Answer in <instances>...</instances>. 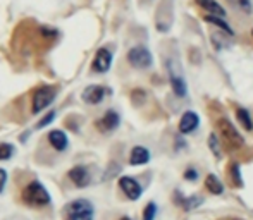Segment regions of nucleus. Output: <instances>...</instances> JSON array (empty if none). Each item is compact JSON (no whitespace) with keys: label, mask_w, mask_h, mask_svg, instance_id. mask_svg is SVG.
<instances>
[{"label":"nucleus","mask_w":253,"mask_h":220,"mask_svg":"<svg viewBox=\"0 0 253 220\" xmlns=\"http://www.w3.org/2000/svg\"><path fill=\"white\" fill-rule=\"evenodd\" d=\"M197 3L205 12H209L210 16H219V17L226 16V9L217 0H197Z\"/></svg>","instance_id":"nucleus-15"},{"label":"nucleus","mask_w":253,"mask_h":220,"mask_svg":"<svg viewBox=\"0 0 253 220\" xmlns=\"http://www.w3.org/2000/svg\"><path fill=\"white\" fill-rule=\"evenodd\" d=\"M209 147H210V150L213 151V155H215L217 158H220V145H219V140H217L215 134H210V138H209Z\"/></svg>","instance_id":"nucleus-23"},{"label":"nucleus","mask_w":253,"mask_h":220,"mask_svg":"<svg viewBox=\"0 0 253 220\" xmlns=\"http://www.w3.org/2000/svg\"><path fill=\"white\" fill-rule=\"evenodd\" d=\"M176 201L179 203V207L183 208V210L190 212V210H195V208H198L200 205L203 203V198L202 196H190V198H181L179 193L176 194Z\"/></svg>","instance_id":"nucleus-16"},{"label":"nucleus","mask_w":253,"mask_h":220,"mask_svg":"<svg viewBox=\"0 0 253 220\" xmlns=\"http://www.w3.org/2000/svg\"><path fill=\"white\" fill-rule=\"evenodd\" d=\"M155 217H157V205L150 201L143 210V220H155Z\"/></svg>","instance_id":"nucleus-21"},{"label":"nucleus","mask_w":253,"mask_h":220,"mask_svg":"<svg viewBox=\"0 0 253 220\" xmlns=\"http://www.w3.org/2000/svg\"><path fill=\"white\" fill-rule=\"evenodd\" d=\"M5 184H7V172L3 169H0V193L3 191Z\"/></svg>","instance_id":"nucleus-27"},{"label":"nucleus","mask_w":253,"mask_h":220,"mask_svg":"<svg viewBox=\"0 0 253 220\" xmlns=\"http://www.w3.org/2000/svg\"><path fill=\"white\" fill-rule=\"evenodd\" d=\"M184 179H188V181H197L198 179V170L193 169V167L186 169V172H184Z\"/></svg>","instance_id":"nucleus-25"},{"label":"nucleus","mask_w":253,"mask_h":220,"mask_svg":"<svg viewBox=\"0 0 253 220\" xmlns=\"http://www.w3.org/2000/svg\"><path fill=\"white\" fill-rule=\"evenodd\" d=\"M167 73H169V81H170V88H172L174 95L179 98H184L188 95V86L186 81H184L183 71H181V66L176 59L169 60L167 62Z\"/></svg>","instance_id":"nucleus-3"},{"label":"nucleus","mask_w":253,"mask_h":220,"mask_svg":"<svg viewBox=\"0 0 253 220\" xmlns=\"http://www.w3.org/2000/svg\"><path fill=\"white\" fill-rule=\"evenodd\" d=\"M233 2H236L238 5H240L241 9H245V10H247V12H250V10H252L250 0H233Z\"/></svg>","instance_id":"nucleus-26"},{"label":"nucleus","mask_w":253,"mask_h":220,"mask_svg":"<svg viewBox=\"0 0 253 220\" xmlns=\"http://www.w3.org/2000/svg\"><path fill=\"white\" fill-rule=\"evenodd\" d=\"M121 124V117L116 110H107L105 113L97 120V129L102 133H110V131L117 129Z\"/></svg>","instance_id":"nucleus-10"},{"label":"nucleus","mask_w":253,"mask_h":220,"mask_svg":"<svg viewBox=\"0 0 253 220\" xmlns=\"http://www.w3.org/2000/svg\"><path fill=\"white\" fill-rule=\"evenodd\" d=\"M127 62L133 67H136V69H148L152 66L153 59L148 48L138 45V47H133L127 52Z\"/></svg>","instance_id":"nucleus-6"},{"label":"nucleus","mask_w":253,"mask_h":220,"mask_svg":"<svg viewBox=\"0 0 253 220\" xmlns=\"http://www.w3.org/2000/svg\"><path fill=\"white\" fill-rule=\"evenodd\" d=\"M23 201L28 207L33 208H40V207H47L52 203V198L48 194V191L45 189V186L38 181H31L26 187L23 189Z\"/></svg>","instance_id":"nucleus-1"},{"label":"nucleus","mask_w":253,"mask_h":220,"mask_svg":"<svg viewBox=\"0 0 253 220\" xmlns=\"http://www.w3.org/2000/svg\"><path fill=\"white\" fill-rule=\"evenodd\" d=\"M57 90L53 86H40L33 95V104H31V109H33V113L42 112L43 109H47L48 105L55 100Z\"/></svg>","instance_id":"nucleus-4"},{"label":"nucleus","mask_w":253,"mask_h":220,"mask_svg":"<svg viewBox=\"0 0 253 220\" xmlns=\"http://www.w3.org/2000/svg\"><path fill=\"white\" fill-rule=\"evenodd\" d=\"M48 141L57 151H64L69 147V140H67V134L60 129H53L48 133Z\"/></svg>","instance_id":"nucleus-13"},{"label":"nucleus","mask_w":253,"mask_h":220,"mask_svg":"<svg viewBox=\"0 0 253 220\" xmlns=\"http://www.w3.org/2000/svg\"><path fill=\"white\" fill-rule=\"evenodd\" d=\"M14 155V147L9 143H0V160H9Z\"/></svg>","instance_id":"nucleus-20"},{"label":"nucleus","mask_w":253,"mask_h":220,"mask_svg":"<svg viewBox=\"0 0 253 220\" xmlns=\"http://www.w3.org/2000/svg\"><path fill=\"white\" fill-rule=\"evenodd\" d=\"M119 220H131V219H129V217H121Z\"/></svg>","instance_id":"nucleus-28"},{"label":"nucleus","mask_w":253,"mask_h":220,"mask_svg":"<svg viewBox=\"0 0 253 220\" xmlns=\"http://www.w3.org/2000/svg\"><path fill=\"white\" fill-rule=\"evenodd\" d=\"M217 127H219L220 134H222L224 141H226L227 145H231L233 148H241V147H243V143H245L243 136L238 133V129L227 119H219V120H217Z\"/></svg>","instance_id":"nucleus-5"},{"label":"nucleus","mask_w":253,"mask_h":220,"mask_svg":"<svg viewBox=\"0 0 253 220\" xmlns=\"http://www.w3.org/2000/svg\"><path fill=\"white\" fill-rule=\"evenodd\" d=\"M198 124H200V117H198V113L191 112V110L190 112H184L183 117L179 119V131L183 134H190L197 129Z\"/></svg>","instance_id":"nucleus-12"},{"label":"nucleus","mask_w":253,"mask_h":220,"mask_svg":"<svg viewBox=\"0 0 253 220\" xmlns=\"http://www.w3.org/2000/svg\"><path fill=\"white\" fill-rule=\"evenodd\" d=\"M150 162V151L145 147H134L129 155V164L131 165H145Z\"/></svg>","instance_id":"nucleus-14"},{"label":"nucleus","mask_w":253,"mask_h":220,"mask_svg":"<svg viewBox=\"0 0 253 220\" xmlns=\"http://www.w3.org/2000/svg\"><path fill=\"white\" fill-rule=\"evenodd\" d=\"M231 177H233L234 186H243V181H241V172H240V164L231 165Z\"/></svg>","instance_id":"nucleus-22"},{"label":"nucleus","mask_w":253,"mask_h":220,"mask_svg":"<svg viewBox=\"0 0 253 220\" xmlns=\"http://www.w3.org/2000/svg\"><path fill=\"white\" fill-rule=\"evenodd\" d=\"M119 187L123 189V193L126 194L129 200L136 201L141 198V193H143V189H141L140 183H138L136 179H133V177L129 176H123L119 179Z\"/></svg>","instance_id":"nucleus-7"},{"label":"nucleus","mask_w":253,"mask_h":220,"mask_svg":"<svg viewBox=\"0 0 253 220\" xmlns=\"http://www.w3.org/2000/svg\"><path fill=\"white\" fill-rule=\"evenodd\" d=\"M53 119H55V112H48L47 115L43 117V119L40 120V122H38V127H40V129H43V127H47L48 124H52L53 122Z\"/></svg>","instance_id":"nucleus-24"},{"label":"nucleus","mask_w":253,"mask_h":220,"mask_svg":"<svg viewBox=\"0 0 253 220\" xmlns=\"http://www.w3.org/2000/svg\"><path fill=\"white\" fill-rule=\"evenodd\" d=\"M205 187L212 194H215V196H219V194L224 193V184L220 183L219 177L213 176V174H209V176L205 177Z\"/></svg>","instance_id":"nucleus-17"},{"label":"nucleus","mask_w":253,"mask_h":220,"mask_svg":"<svg viewBox=\"0 0 253 220\" xmlns=\"http://www.w3.org/2000/svg\"><path fill=\"white\" fill-rule=\"evenodd\" d=\"M252 35H253V30H252Z\"/></svg>","instance_id":"nucleus-30"},{"label":"nucleus","mask_w":253,"mask_h":220,"mask_svg":"<svg viewBox=\"0 0 253 220\" xmlns=\"http://www.w3.org/2000/svg\"><path fill=\"white\" fill-rule=\"evenodd\" d=\"M203 19H205L207 23H210V24H213V26H217L219 30L226 31V33H227V35H231V37L234 35L233 28H231L229 24H227L226 21H224V17H219V16H205Z\"/></svg>","instance_id":"nucleus-19"},{"label":"nucleus","mask_w":253,"mask_h":220,"mask_svg":"<svg viewBox=\"0 0 253 220\" xmlns=\"http://www.w3.org/2000/svg\"><path fill=\"white\" fill-rule=\"evenodd\" d=\"M66 219L67 220H93L95 208L91 201L84 198H78L66 205Z\"/></svg>","instance_id":"nucleus-2"},{"label":"nucleus","mask_w":253,"mask_h":220,"mask_svg":"<svg viewBox=\"0 0 253 220\" xmlns=\"http://www.w3.org/2000/svg\"><path fill=\"white\" fill-rule=\"evenodd\" d=\"M229 220H243V219H229Z\"/></svg>","instance_id":"nucleus-29"},{"label":"nucleus","mask_w":253,"mask_h":220,"mask_svg":"<svg viewBox=\"0 0 253 220\" xmlns=\"http://www.w3.org/2000/svg\"><path fill=\"white\" fill-rule=\"evenodd\" d=\"M67 177H69V181L76 187H86L88 184L91 183L90 170H88V167H84V165H74L73 169L67 172Z\"/></svg>","instance_id":"nucleus-8"},{"label":"nucleus","mask_w":253,"mask_h":220,"mask_svg":"<svg viewBox=\"0 0 253 220\" xmlns=\"http://www.w3.org/2000/svg\"><path fill=\"white\" fill-rule=\"evenodd\" d=\"M236 119L247 131H253V119L247 109H243V107L236 109Z\"/></svg>","instance_id":"nucleus-18"},{"label":"nucleus","mask_w":253,"mask_h":220,"mask_svg":"<svg viewBox=\"0 0 253 220\" xmlns=\"http://www.w3.org/2000/svg\"><path fill=\"white\" fill-rule=\"evenodd\" d=\"M110 91L107 90V88L103 86H98V84H91V86H86L83 90V95H81V98H83L84 104H90V105H97L100 104L103 98L109 95Z\"/></svg>","instance_id":"nucleus-9"},{"label":"nucleus","mask_w":253,"mask_h":220,"mask_svg":"<svg viewBox=\"0 0 253 220\" xmlns=\"http://www.w3.org/2000/svg\"><path fill=\"white\" fill-rule=\"evenodd\" d=\"M112 66V54H110L109 48H98L97 54H95V59H93V67L95 73H107Z\"/></svg>","instance_id":"nucleus-11"}]
</instances>
